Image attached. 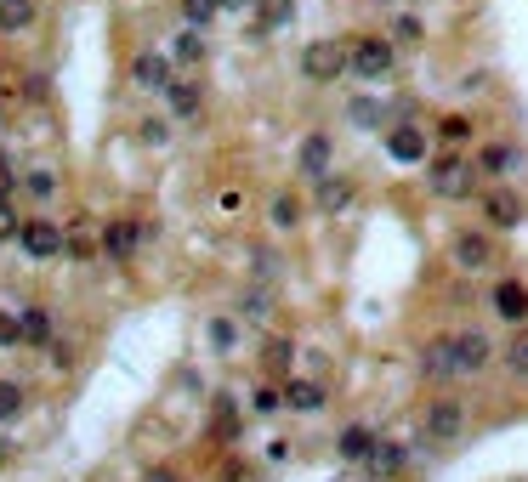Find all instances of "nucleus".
Here are the masks:
<instances>
[{
	"instance_id": "1",
	"label": "nucleus",
	"mask_w": 528,
	"mask_h": 482,
	"mask_svg": "<svg viewBox=\"0 0 528 482\" xmlns=\"http://www.w3.org/2000/svg\"><path fill=\"white\" fill-rule=\"evenodd\" d=\"M472 171H477L472 154H455V148L426 159V182H432L443 199H472Z\"/></svg>"
},
{
	"instance_id": "2",
	"label": "nucleus",
	"mask_w": 528,
	"mask_h": 482,
	"mask_svg": "<svg viewBox=\"0 0 528 482\" xmlns=\"http://www.w3.org/2000/svg\"><path fill=\"white\" fill-rule=\"evenodd\" d=\"M347 69H352V46H341V40H313V46L301 52V74H307L313 86H324V80H341Z\"/></svg>"
},
{
	"instance_id": "3",
	"label": "nucleus",
	"mask_w": 528,
	"mask_h": 482,
	"mask_svg": "<svg viewBox=\"0 0 528 482\" xmlns=\"http://www.w3.org/2000/svg\"><path fill=\"white\" fill-rule=\"evenodd\" d=\"M392 69H398V46L392 40H381V35L352 40V74L358 80H387Z\"/></svg>"
},
{
	"instance_id": "4",
	"label": "nucleus",
	"mask_w": 528,
	"mask_h": 482,
	"mask_svg": "<svg viewBox=\"0 0 528 482\" xmlns=\"http://www.w3.org/2000/svg\"><path fill=\"white\" fill-rule=\"evenodd\" d=\"M421 431L432 437V443H455L460 431H466V403H460V397H438V403H426Z\"/></svg>"
},
{
	"instance_id": "5",
	"label": "nucleus",
	"mask_w": 528,
	"mask_h": 482,
	"mask_svg": "<svg viewBox=\"0 0 528 482\" xmlns=\"http://www.w3.org/2000/svg\"><path fill=\"white\" fill-rule=\"evenodd\" d=\"M18 244H23L35 261H52V256H63V250H69V233H63L57 222H46V216H35V222H23Z\"/></svg>"
},
{
	"instance_id": "6",
	"label": "nucleus",
	"mask_w": 528,
	"mask_h": 482,
	"mask_svg": "<svg viewBox=\"0 0 528 482\" xmlns=\"http://www.w3.org/2000/svg\"><path fill=\"white\" fill-rule=\"evenodd\" d=\"M449 346H455V375H477L494 352L483 329H449Z\"/></svg>"
},
{
	"instance_id": "7",
	"label": "nucleus",
	"mask_w": 528,
	"mask_h": 482,
	"mask_svg": "<svg viewBox=\"0 0 528 482\" xmlns=\"http://www.w3.org/2000/svg\"><path fill=\"white\" fill-rule=\"evenodd\" d=\"M387 154L398 159V165H421L432 148H426V131H421V125H392V131H387Z\"/></svg>"
},
{
	"instance_id": "8",
	"label": "nucleus",
	"mask_w": 528,
	"mask_h": 482,
	"mask_svg": "<svg viewBox=\"0 0 528 482\" xmlns=\"http://www.w3.org/2000/svg\"><path fill=\"white\" fill-rule=\"evenodd\" d=\"M358 199V188H352V176H318V188H313V205L324 210V216H341V210Z\"/></svg>"
},
{
	"instance_id": "9",
	"label": "nucleus",
	"mask_w": 528,
	"mask_h": 482,
	"mask_svg": "<svg viewBox=\"0 0 528 482\" xmlns=\"http://www.w3.org/2000/svg\"><path fill=\"white\" fill-rule=\"evenodd\" d=\"M142 239H148V233H142L137 222H125V216H120V222H108V227H103V256L131 261V256H137V244H142Z\"/></svg>"
},
{
	"instance_id": "10",
	"label": "nucleus",
	"mask_w": 528,
	"mask_h": 482,
	"mask_svg": "<svg viewBox=\"0 0 528 482\" xmlns=\"http://www.w3.org/2000/svg\"><path fill=\"white\" fill-rule=\"evenodd\" d=\"M330 154H335V142H330V131H307L301 137V171L307 176H330Z\"/></svg>"
},
{
	"instance_id": "11",
	"label": "nucleus",
	"mask_w": 528,
	"mask_h": 482,
	"mask_svg": "<svg viewBox=\"0 0 528 482\" xmlns=\"http://www.w3.org/2000/svg\"><path fill=\"white\" fill-rule=\"evenodd\" d=\"M483 216H489V227H517L523 222V199L511 188H494V193H483Z\"/></svg>"
},
{
	"instance_id": "12",
	"label": "nucleus",
	"mask_w": 528,
	"mask_h": 482,
	"mask_svg": "<svg viewBox=\"0 0 528 482\" xmlns=\"http://www.w3.org/2000/svg\"><path fill=\"white\" fill-rule=\"evenodd\" d=\"M494 312H500L506 324H523L528 318V290L517 278H500V284H494Z\"/></svg>"
},
{
	"instance_id": "13",
	"label": "nucleus",
	"mask_w": 528,
	"mask_h": 482,
	"mask_svg": "<svg viewBox=\"0 0 528 482\" xmlns=\"http://www.w3.org/2000/svg\"><path fill=\"white\" fill-rule=\"evenodd\" d=\"M449 256H455V267H466V273H477V267H489L494 244H489V233H460Z\"/></svg>"
},
{
	"instance_id": "14",
	"label": "nucleus",
	"mask_w": 528,
	"mask_h": 482,
	"mask_svg": "<svg viewBox=\"0 0 528 482\" xmlns=\"http://www.w3.org/2000/svg\"><path fill=\"white\" fill-rule=\"evenodd\" d=\"M131 80H137V86H148V91H171L176 86V80H171V63H165L159 52H142L137 63H131Z\"/></svg>"
},
{
	"instance_id": "15",
	"label": "nucleus",
	"mask_w": 528,
	"mask_h": 482,
	"mask_svg": "<svg viewBox=\"0 0 528 482\" xmlns=\"http://www.w3.org/2000/svg\"><path fill=\"white\" fill-rule=\"evenodd\" d=\"M421 369H426V380H455V346H449V335H438V341H426V352H421Z\"/></svg>"
},
{
	"instance_id": "16",
	"label": "nucleus",
	"mask_w": 528,
	"mask_h": 482,
	"mask_svg": "<svg viewBox=\"0 0 528 482\" xmlns=\"http://www.w3.org/2000/svg\"><path fill=\"white\" fill-rule=\"evenodd\" d=\"M284 409L318 414L324 409V386H318V380H284Z\"/></svg>"
},
{
	"instance_id": "17",
	"label": "nucleus",
	"mask_w": 528,
	"mask_h": 482,
	"mask_svg": "<svg viewBox=\"0 0 528 482\" xmlns=\"http://www.w3.org/2000/svg\"><path fill=\"white\" fill-rule=\"evenodd\" d=\"M35 18V0H0V35H23V29H35Z\"/></svg>"
},
{
	"instance_id": "18",
	"label": "nucleus",
	"mask_w": 528,
	"mask_h": 482,
	"mask_svg": "<svg viewBox=\"0 0 528 482\" xmlns=\"http://www.w3.org/2000/svg\"><path fill=\"white\" fill-rule=\"evenodd\" d=\"M511 165H517V148H511V142H483V148H477V171L483 176H506Z\"/></svg>"
},
{
	"instance_id": "19",
	"label": "nucleus",
	"mask_w": 528,
	"mask_h": 482,
	"mask_svg": "<svg viewBox=\"0 0 528 482\" xmlns=\"http://www.w3.org/2000/svg\"><path fill=\"white\" fill-rule=\"evenodd\" d=\"M18 324H23V341L29 346H52V312L46 307H23Z\"/></svg>"
},
{
	"instance_id": "20",
	"label": "nucleus",
	"mask_w": 528,
	"mask_h": 482,
	"mask_svg": "<svg viewBox=\"0 0 528 482\" xmlns=\"http://www.w3.org/2000/svg\"><path fill=\"white\" fill-rule=\"evenodd\" d=\"M375 448H381V443H375L370 426H347V431H341V460H370Z\"/></svg>"
},
{
	"instance_id": "21",
	"label": "nucleus",
	"mask_w": 528,
	"mask_h": 482,
	"mask_svg": "<svg viewBox=\"0 0 528 482\" xmlns=\"http://www.w3.org/2000/svg\"><path fill=\"white\" fill-rule=\"evenodd\" d=\"M165 97H171V114H176V120H194V114H199V103H205L194 80H176V86L165 91Z\"/></svg>"
},
{
	"instance_id": "22",
	"label": "nucleus",
	"mask_w": 528,
	"mask_h": 482,
	"mask_svg": "<svg viewBox=\"0 0 528 482\" xmlns=\"http://www.w3.org/2000/svg\"><path fill=\"white\" fill-rule=\"evenodd\" d=\"M404 460H409V454L398 443H381L370 454V471H375V477H398V471H404Z\"/></svg>"
},
{
	"instance_id": "23",
	"label": "nucleus",
	"mask_w": 528,
	"mask_h": 482,
	"mask_svg": "<svg viewBox=\"0 0 528 482\" xmlns=\"http://www.w3.org/2000/svg\"><path fill=\"white\" fill-rule=\"evenodd\" d=\"M415 40H426V23L415 12H392V46H415Z\"/></svg>"
},
{
	"instance_id": "24",
	"label": "nucleus",
	"mask_w": 528,
	"mask_h": 482,
	"mask_svg": "<svg viewBox=\"0 0 528 482\" xmlns=\"http://www.w3.org/2000/svg\"><path fill=\"white\" fill-rule=\"evenodd\" d=\"M256 12H262V29H284L296 23V0H256Z\"/></svg>"
},
{
	"instance_id": "25",
	"label": "nucleus",
	"mask_w": 528,
	"mask_h": 482,
	"mask_svg": "<svg viewBox=\"0 0 528 482\" xmlns=\"http://www.w3.org/2000/svg\"><path fill=\"white\" fill-rule=\"evenodd\" d=\"M216 12H222V0H182V23H188V29L216 23Z\"/></svg>"
},
{
	"instance_id": "26",
	"label": "nucleus",
	"mask_w": 528,
	"mask_h": 482,
	"mask_svg": "<svg viewBox=\"0 0 528 482\" xmlns=\"http://www.w3.org/2000/svg\"><path fill=\"white\" fill-rule=\"evenodd\" d=\"M176 63H182V69L205 63V35H199V29H188V35L176 40Z\"/></svg>"
},
{
	"instance_id": "27",
	"label": "nucleus",
	"mask_w": 528,
	"mask_h": 482,
	"mask_svg": "<svg viewBox=\"0 0 528 482\" xmlns=\"http://www.w3.org/2000/svg\"><path fill=\"white\" fill-rule=\"evenodd\" d=\"M23 193H29V199H57V176L52 171H23Z\"/></svg>"
},
{
	"instance_id": "28",
	"label": "nucleus",
	"mask_w": 528,
	"mask_h": 482,
	"mask_svg": "<svg viewBox=\"0 0 528 482\" xmlns=\"http://www.w3.org/2000/svg\"><path fill=\"white\" fill-rule=\"evenodd\" d=\"M97 250H103V233H97V239H91L86 227H74V233H69V256L74 261H91Z\"/></svg>"
},
{
	"instance_id": "29",
	"label": "nucleus",
	"mask_w": 528,
	"mask_h": 482,
	"mask_svg": "<svg viewBox=\"0 0 528 482\" xmlns=\"http://www.w3.org/2000/svg\"><path fill=\"white\" fill-rule=\"evenodd\" d=\"M23 414V386L18 380H0V420H18Z\"/></svg>"
},
{
	"instance_id": "30",
	"label": "nucleus",
	"mask_w": 528,
	"mask_h": 482,
	"mask_svg": "<svg viewBox=\"0 0 528 482\" xmlns=\"http://www.w3.org/2000/svg\"><path fill=\"white\" fill-rule=\"evenodd\" d=\"M239 312H250V318H267V312H273V295H267V284H250V295L239 301Z\"/></svg>"
},
{
	"instance_id": "31",
	"label": "nucleus",
	"mask_w": 528,
	"mask_h": 482,
	"mask_svg": "<svg viewBox=\"0 0 528 482\" xmlns=\"http://www.w3.org/2000/svg\"><path fill=\"white\" fill-rule=\"evenodd\" d=\"M381 108H387V103H375V97H358V103H352V125H381V120H387Z\"/></svg>"
},
{
	"instance_id": "32",
	"label": "nucleus",
	"mask_w": 528,
	"mask_h": 482,
	"mask_svg": "<svg viewBox=\"0 0 528 482\" xmlns=\"http://www.w3.org/2000/svg\"><path fill=\"white\" fill-rule=\"evenodd\" d=\"M23 222H18V199H0V244L6 239H18Z\"/></svg>"
},
{
	"instance_id": "33",
	"label": "nucleus",
	"mask_w": 528,
	"mask_h": 482,
	"mask_svg": "<svg viewBox=\"0 0 528 482\" xmlns=\"http://www.w3.org/2000/svg\"><path fill=\"white\" fill-rule=\"evenodd\" d=\"M296 222H301V205L290 193H279V199H273V227H296Z\"/></svg>"
},
{
	"instance_id": "34",
	"label": "nucleus",
	"mask_w": 528,
	"mask_h": 482,
	"mask_svg": "<svg viewBox=\"0 0 528 482\" xmlns=\"http://www.w3.org/2000/svg\"><path fill=\"white\" fill-rule=\"evenodd\" d=\"M506 363H511V375H528V329L511 341V352H506Z\"/></svg>"
},
{
	"instance_id": "35",
	"label": "nucleus",
	"mask_w": 528,
	"mask_h": 482,
	"mask_svg": "<svg viewBox=\"0 0 528 482\" xmlns=\"http://www.w3.org/2000/svg\"><path fill=\"white\" fill-rule=\"evenodd\" d=\"M438 131H443V142H466V137H472V125H466V114H449V120H443Z\"/></svg>"
},
{
	"instance_id": "36",
	"label": "nucleus",
	"mask_w": 528,
	"mask_h": 482,
	"mask_svg": "<svg viewBox=\"0 0 528 482\" xmlns=\"http://www.w3.org/2000/svg\"><path fill=\"white\" fill-rule=\"evenodd\" d=\"M216 431H222V437H233V431H239V414H233V403H228V397L216 403Z\"/></svg>"
},
{
	"instance_id": "37",
	"label": "nucleus",
	"mask_w": 528,
	"mask_h": 482,
	"mask_svg": "<svg viewBox=\"0 0 528 482\" xmlns=\"http://www.w3.org/2000/svg\"><path fill=\"white\" fill-rule=\"evenodd\" d=\"M18 188H23V176L12 171L6 159H0V199H18Z\"/></svg>"
},
{
	"instance_id": "38",
	"label": "nucleus",
	"mask_w": 528,
	"mask_h": 482,
	"mask_svg": "<svg viewBox=\"0 0 528 482\" xmlns=\"http://www.w3.org/2000/svg\"><path fill=\"white\" fill-rule=\"evenodd\" d=\"M211 341L222 346V352H228V346L239 341V329H233V318H216V324H211Z\"/></svg>"
},
{
	"instance_id": "39",
	"label": "nucleus",
	"mask_w": 528,
	"mask_h": 482,
	"mask_svg": "<svg viewBox=\"0 0 528 482\" xmlns=\"http://www.w3.org/2000/svg\"><path fill=\"white\" fill-rule=\"evenodd\" d=\"M18 341H23V324L12 312H0V346H18Z\"/></svg>"
},
{
	"instance_id": "40",
	"label": "nucleus",
	"mask_w": 528,
	"mask_h": 482,
	"mask_svg": "<svg viewBox=\"0 0 528 482\" xmlns=\"http://www.w3.org/2000/svg\"><path fill=\"white\" fill-rule=\"evenodd\" d=\"M267 369H290V341H267Z\"/></svg>"
},
{
	"instance_id": "41",
	"label": "nucleus",
	"mask_w": 528,
	"mask_h": 482,
	"mask_svg": "<svg viewBox=\"0 0 528 482\" xmlns=\"http://www.w3.org/2000/svg\"><path fill=\"white\" fill-rule=\"evenodd\" d=\"M279 403H284V392H273V386H262V392H256V409H262V414H273Z\"/></svg>"
},
{
	"instance_id": "42",
	"label": "nucleus",
	"mask_w": 528,
	"mask_h": 482,
	"mask_svg": "<svg viewBox=\"0 0 528 482\" xmlns=\"http://www.w3.org/2000/svg\"><path fill=\"white\" fill-rule=\"evenodd\" d=\"M148 482H176V477H171V471H154V477H148Z\"/></svg>"
},
{
	"instance_id": "43",
	"label": "nucleus",
	"mask_w": 528,
	"mask_h": 482,
	"mask_svg": "<svg viewBox=\"0 0 528 482\" xmlns=\"http://www.w3.org/2000/svg\"><path fill=\"white\" fill-rule=\"evenodd\" d=\"M222 6H256V0H222Z\"/></svg>"
},
{
	"instance_id": "44",
	"label": "nucleus",
	"mask_w": 528,
	"mask_h": 482,
	"mask_svg": "<svg viewBox=\"0 0 528 482\" xmlns=\"http://www.w3.org/2000/svg\"><path fill=\"white\" fill-rule=\"evenodd\" d=\"M0 125H6V97H0Z\"/></svg>"
}]
</instances>
